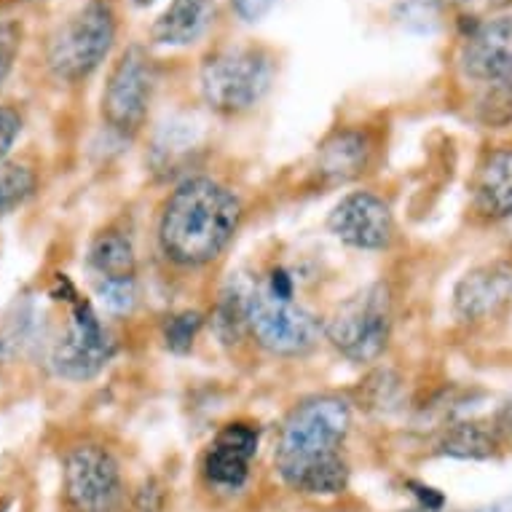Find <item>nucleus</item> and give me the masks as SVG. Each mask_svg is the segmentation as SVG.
Instances as JSON below:
<instances>
[{"label": "nucleus", "instance_id": "f257e3e1", "mask_svg": "<svg viewBox=\"0 0 512 512\" xmlns=\"http://www.w3.org/2000/svg\"><path fill=\"white\" fill-rule=\"evenodd\" d=\"M352 427L346 400L322 395L295 405L279 429L277 464L279 478L306 496H336L349 483L344 440Z\"/></svg>", "mask_w": 512, "mask_h": 512}, {"label": "nucleus", "instance_id": "f03ea898", "mask_svg": "<svg viewBox=\"0 0 512 512\" xmlns=\"http://www.w3.org/2000/svg\"><path fill=\"white\" fill-rule=\"evenodd\" d=\"M242 220V202L210 177H188L169 194L159 218V244L167 261L199 269L226 250Z\"/></svg>", "mask_w": 512, "mask_h": 512}, {"label": "nucleus", "instance_id": "7ed1b4c3", "mask_svg": "<svg viewBox=\"0 0 512 512\" xmlns=\"http://www.w3.org/2000/svg\"><path fill=\"white\" fill-rule=\"evenodd\" d=\"M274 81V59L261 46H231L204 59L202 97L212 110L236 116L263 100Z\"/></svg>", "mask_w": 512, "mask_h": 512}, {"label": "nucleus", "instance_id": "20e7f679", "mask_svg": "<svg viewBox=\"0 0 512 512\" xmlns=\"http://www.w3.org/2000/svg\"><path fill=\"white\" fill-rule=\"evenodd\" d=\"M116 41V11L110 0H89L59 27L49 43V68L59 81H84L100 68Z\"/></svg>", "mask_w": 512, "mask_h": 512}, {"label": "nucleus", "instance_id": "39448f33", "mask_svg": "<svg viewBox=\"0 0 512 512\" xmlns=\"http://www.w3.org/2000/svg\"><path fill=\"white\" fill-rule=\"evenodd\" d=\"M247 328L255 341L279 357H298L314 349L319 322L314 314L293 301V290H279L266 279L244 293Z\"/></svg>", "mask_w": 512, "mask_h": 512}, {"label": "nucleus", "instance_id": "423d86ee", "mask_svg": "<svg viewBox=\"0 0 512 512\" xmlns=\"http://www.w3.org/2000/svg\"><path fill=\"white\" fill-rule=\"evenodd\" d=\"M330 344L352 362H376L392 336V298L384 285L352 295L328 319Z\"/></svg>", "mask_w": 512, "mask_h": 512}, {"label": "nucleus", "instance_id": "0eeeda50", "mask_svg": "<svg viewBox=\"0 0 512 512\" xmlns=\"http://www.w3.org/2000/svg\"><path fill=\"white\" fill-rule=\"evenodd\" d=\"M62 491L70 512H118L124 480L108 448L84 443L70 448L62 464Z\"/></svg>", "mask_w": 512, "mask_h": 512}, {"label": "nucleus", "instance_id": "6e6552de", "mask_svg": "<svg viewBox=\"0 0 512 512\" xmlns=\"http://www.w3.org/2000/svg\"><path fill=\"white\" fill-rule=\"evenodd\" d=\"M153 62L143 46H129L110 70L102 92V118L118 135L132 137L143 129L153 97Z\"/></svg>", "mask_w": 512, "mask_h": 512}, {"label": "nucleus", "instance_id": "1a4fd4ad", "mask_svg": "<svg viewBox=\"0 0 512 512\" xmlns=\"http://www.w3.org/2000/svg\"><path fill=\"white\" fill-rule=\"evenodd\" d=\"M116 352L113 338L84 298L70 301L68 325L51 349V368L59 378L89 381L100 373Z\"/></svg>", "mask_w": 512, "mask_h": 512}, {"label": "nucleus", "instance_id": "9d476101", "mask_svg": "<svg viewBox=\"0 0 512 512\" xmlns=\"http://www.w3.org/2000/svg\"><path fill=\"white\" fill-rule=\"evenodd\" d=\"M328 226L341 242L357 250H384L395 236L389 204L368 191L341 199L330 212Z\"/></svg>", "mask_w": 512, "mask_h": 512}, {"label": "nucleus", "instance_id": "9b49d317", "mask_svg": "<svg viewBox=\"0 0 512 512\" xmlns=\"http://www.w3.org/2000/svg\"><path fill=\"white\" fill-rule=\"evenodd\" d=\"M258 451V429L252 424H228L218 432L204 454L202 470L207 483L220 491H236L250 475L252 456Z\"/></svg>", "mask_w": 512, "mask_h": 512}, {"label": "nucleus", "instance_id": "f8f14e48", "mask_svg": "<svg viewBox=\"0 0 512 512\" xmlns=\"http://www.w3.org/2000/svg\"><path fill=\"white\" fill-rule=\"evenodd\" d=\"M462 65L467 76L488 86L512 81V17L475 27L464 43Z\"/></svg>", "mask_w": 512, "mask_h": 512}, {"label": "nucleus", "instance_id": "ddd939ff", "mask_svg": "<svg viewBox=\"0 0 512 512\" xmlns=\"http://www.w3.org/2000/svg\"><path fill=\"white\" fill-rule=\"evenodd\" d=\"M512 301V263L494 261L467 271L454 290V311L462 322H483Z\"/></svg>", "mask_w": 512, "mask_h": 512}, {"label": "nucleus", "instance_id": "4468645a", "mask_svg": "<svg viewBox=\"0 0 512 512\" xmlns=\"http://www.w3.org/2000/svg\"><path fill=\"white\" fill-rule=\"evenodd\" d=\"M370 156H373V145H370L368 135L357 132V129H344V132H333L319 145L314 169L322 183H349L362 172H368Z\"/></svg>", "mask_w": 512, "mask_h": 512}, {"label": "nucleus", "instance_id": "2eb2a0df", "mask_svg": "<svg viewBox=\"0 0 512 512\" xmlns=\"http://www.w3.org/2000/svg\"><path fill=\"white\" fill-rule=\"evenodd\" d=\"M215 0H172L153 25V41L161 46H188L210 27Z\"/></svg>", "mask_w": 512, "mask_h": 512}, {"label": "nucleus", "instance_id": "dca6fc26", "mask_svg": "<svg viewBox=\"0 0 512 512\" xmlns=\"http://www.w3.org/2000/svg\"><path fill=\"white\" fill-rule=\"evenodd\" d=\"M478 210L491 218H512V151H494L475 180Z\"/></svg>", "mask_w": 512, "mask_h": 512}, {"label": "nucleus", "instance_id": "f3484780", "mask_svg": "<svg viewBox=\"0 0 512 512\" xmlns=\"http://www.w3.org/2000/svg\"><path fill=\"white\" fill-rule=\"evenodd\" d=\"M502 445L494 421H462L445 429L437 454L451 459H491L502 451Z\"/></svg>", "mask_w": 512, "mask_h": 512}, {"label": "nucleus", "instance_id": "a211bd4d", "mask_svg": "<svg viewBox=\"0 0 512 512\" xmlns=\"http://www.w3.org/2000/svg\"><path fill=\"white\" fill-rule=\"evenodd\" d=\"M89 266L97 279H135L137 255L132 239L124 231L108 228L92 242L89 250Z\"/></svg>", "mask_w": 512, "mask_h": 512}, {"label": "nucleus", "instance_id": "6ab92c4d", "mask_svg": "<svg viewBox=\"0 0 512 512\" xmlns=\"http://www.w3.org/2000/svg\"><path fill=\"white\" fill-rule=\"evenodd\" d=\"M38 188V177L25 164H0V218H6L9 212L30 199Z\"/></svg>", "mask_w": 512, "mask_h": 512}, {"label": "nucleus", "instance_id": "aec40b11", "mask_svg": "<svg viewBox=\"0 0 512 512\" xmlns=\"http://www.w3.org/2000/svg\"><path fill=\"white\" fill-rule=\"evenodd\" d=\"M202 314L199 311H183V314H175L164 325V341L172 352L185 354L191 346H194L199 330H202Z\"/></svg>", "mask_w": 512, "mask_h": 512}, {"label": "nucleus", "instance_id": "412c9836", "mask_svg": "<svg viewBox=\"0 0 512 512\" xmlns=\"http://www.w3.org/2000/svg\"><path fill=\"white\" fill-rule=\"evenodd\" d=\"M97 295L105 303V309L113 314H124L135 306L137 282L135 279H97Z\"/></svg>", "mask_w": 512, "mask_h": 512}, {"label": "nucleus", "instance_id": "4be33fe9", "mask_svg": "<svg viewBox=\"0 0 512 512\" xmlns=\"http://www.w3.org/2000/svg\"><path fill=\"white\" fill-rule=\"evenodd\" d=\"M480 116L491 126L507 124L512 118V81L488 86V94L480 100Z\"/></svg>", "mask_w": 512, "mask_h": 512}, {"label": "nucleus", "instance_id": "5701e85b", "mask_svg": "<svg viewBox=\"0 0 512 512\" xmlns=\"http://www.w3.org/2000/svg\"><path fill=\"white\" fill-rule=\"evenodd\" d=\"M27 330H30V314H27V309H19L14 317H6L0 322V360L11 357L19 346L25 344Z\"/></svg>", "mask_w": 512, "mask_h": 512}, {"label": "nucleus", "instance_id": "b1692460", "mask_svg": "<svg viewBox=\"0 0 512 512\" xmlns=\"http://www.w3.org/2000/svg\"><path fill=\"white\" fill-rule=\"evenodd\" d=\"M22 135V116L11 105H0V164H6V156Z\"/></svg>", "mask_w": 512, "mask_h": 512}, {"label": "nucleus", "instance_id": "393cba45", "mask_svg": "<svg viewBox=\"0 0 512 512\" xmlns=\"http://www.w3.org/2000/svg\"><path fill=\"white\" fill-rule=\"evenodd\" d=\"M164 486L156 478L143 480V486L137 488L135 499H132V510L129 512H161L164 510Z\"/></svg>", "mask_w": 512, "mask_h": 512}, {"label": "nucleus", "instance_id": "a878e982", "mask_svg": "<svg viewBox=\"0 0 512 512\" xmlns=\"http://www.w3.org/2000/svg\"><path fill=\"white\" fill-rule=\"evenodd\" d=\"M19 51V33L14 25H0V86L9 78L11 68H14V59Z\"/></svg>", "mask_w": 512, "mask_h": 512}, {"label": "nucleus", "instance_id": "bb28decb", "mask_svg": "<svg viewBox=\"0 0 512 512\" xmlns=\"http://www.w3.org/2000/svg\"><path fill=\"white\" fill-rule=\"evenodd\" d=\"M234 3V11L239 14V19L244 22H258L271 11V6L277 3V0H231Z\"/></svg>", "mask_w": 512, "mask_h": 512}, {"label": "nucleus", "instance_id": "cd10ccee", "mask_svg": "<svg viewBox=\"0 0 512 512\" xmlns=\"http://www.w3.org/2000/svg\"><path fill=\"white\" fill-rule=\"evenodd\" d=\"M413 494H416V499H419V507H424V510H443V494H437L435 488L424 486V483H411Z\"/></svg>", "mask_w": 512, "mask_h": 512}, {"label": "nucleus", "instance_id": "c85d7f7f", "mask_svg": "<svg viewBox=\"0 0 512 512\" xmlns=\"http://www.w3.org/2000/svg\"><path fill=\"white\" fill-rule=\"evenodd\" d=\"M494 427L502 437V443H512V403L499 411V416L494 419Z\"/></svg>", "mask_w": 512, "mask_h": 512}, {"label": "nucleus", "instance_id": "c756f323", "mask_svg": "<svg viewBox=\"0 0 512 512\" xmlns=\"http://www.w3.org/2000/svg\"><path fill=\"white\" fill-rule=\"evenodd\" d=\"M475 512H512V499H504V502H494L488 504V507H480Z\"/></svg>", "mask_w": 512, "mask_h": 512}, {"label": "nucleus", "instance_id": "7c9ffc66", "mask_svg": "<svg viewBox=\"0 0 512 512\" xmlns=\"http://www.w3.org/2000/svg\"><path fill=\"white\" fill-rule=\"evenodd\" d=\"M403 512H443V510H424V507H413V510H403Z\"/></svg>", "mask_w": 512, "mask_h": 512}, {"label": "nucleus", "instance_id": "2f4dec72", "mask_svg": "<svg viewBox=\"0 0 512 512\" xmlns=\"http://www.w3.org/2000/svg\"><path fill=\"white\" fill-rule=\"evenodd\" d=\"M135 3H137V6H151L153 0H135Z\"/></svg>", "mask_w": 512, "mask_h": 512}, {"label": "nucleus", "instance_id": "473e14b6", "mask_svg": "<svg viewBox=\"0 0 512 512\" xmlns=\"http://www.w3.org/2000/svg\"><path fill=\"white\" fill-rule=\"evenodd\" d=\"M448 3H464V0H448Z\"/></svg>", "mask_w": 512, "mask_h": 512}, {"label": "nucleus", "instance_id": "72a5a7b5", "mask_svg": "<svg viewBox=\"0 0 512 512\" xmlns=\"http://www.w3.org/2000/svg\"><path fill=\"white\" fill-rule=\"evenodd\" d=\"M0 25H3V22H0Z\"/></svg>", "mask_w": 512, "mask_h": 512}]
</instances>
